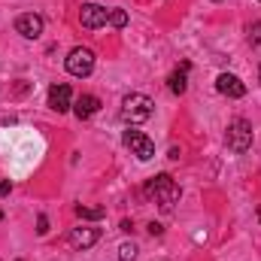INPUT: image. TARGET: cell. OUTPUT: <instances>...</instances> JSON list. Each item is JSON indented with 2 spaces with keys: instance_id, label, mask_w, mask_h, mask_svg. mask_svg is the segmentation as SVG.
<instances>
[{
  "instance_id": "9",
  "label": "cell",
  "mask_w": 261,
  "mask_h": 261,
  "mask_svg": "<svg viewBox=\"0 0 261 261\" xmlns=\"http://www.w3.org/2000/svg\"><path fill=\"white\" fill-rule=\"evenodd\" d=\"M49 107L55 113H67L70 110V85L67 82H58V85L49 88Z\"/></svg>"
},
{
  "instance_id": "3",
  "label": "cell",
  "mask_w": 261,
  "mask_h": 261,
  "mask_svg": "<svg viewBox=\"0 0 261 261\" xmlns=\"http://www.w3.org/2000/svg\"><path fill=\"white\" fill-rule=\"evenodd\" d=\"M225 143H228V149H231L234 155L249 152V149H252V125H249L246 119H234V122L228 125Z\"/></svg>"
},
{
  "instance_id": "11",
  "label": "cell",
  "mask_w": 261,
  "mask_h": 261,
  "mask_svg": "<svg viewBox=\"0 0 261 261\" xmlns=\"http://www.w3.org/2000/svg\"><path fill=\"white\" fill-rule=\"evenodd\" d=\"M100 110V100L94 97V94H82L76 103H73V113H76V119L79 122H85V119H91L94 113Z\"/></svg>"
},
{
  "instance_id": "15",
  "label": "cell",
  "mask_w": 261,
  "mask_h": 261,
  "mask_svg": "<svg viewBox=\"0 0 261 261\" xmlns=\"http://www.w3.org/2000/svg\"><path fill=\"white\" fill-rule=\"evenodd\" d=\"M137 258V246L134 243H122V249H119V261H134Z\"/></svg>"
},
{
  "instance_id": "22",
  "label": "cell",
  "mask_w": 261,
  "mask_h": 261,
  "mask_svg": "<svg viewBox=\"0 0 261 261\" xmlns=\"http://www.w3.org/2000/svg\"><path fill=\"white\" fill-rule=\"evenodd\" d=\"M18 261H21V258H18Z\"/></svg>"
},
{
  "instance_id": "5",
  "label": "cell",
  "mask_w": 261,
  "mask_h": 261,
  "mask_svg": "<svg viewBox=\"0 0 261 261\" xmlns=\"http://www.w3.org/2000/svg\"><path fill=\"white\" fill-rule=\"evenodd\" d=\"M125 146L130 149V155H137L140 161H149V158H155V143L143 134V130H134V128H128L125 130Z\"/></svg>"
},
{
  "instance_id": "20",
  "label": "cell",
  "mask_w": 261,
  "mask_h": 261,
  "mask_svg": "<svg viewBox=\"0 0 261 261\" xmlns=\"http://www.w3.org/2000/svg\"><path fill=\"white\" fill-rule=\"evenodd\" d=\"M258 79H261V67H258Z\"/></svg>"
},
{
  "instance_id": "1",
  "label": "cell",
  "mask_w": 261,
  "mask_h": 261,
  "mask_svg": "<svg viewBox=\"0 0 261 261\" xmlns=\"http://www.w3.org/2000/svg\"><path fill=\"white\" fill-rule=\"evenodd\" d=\"M146 195L155 197L161 210H173V203L179 200V186L173 182V176H170V173H158V176L146 186Z\"/></svg>"
},
{
  "instance_id": "13",
  "label": "cell",
  "mask_w": 261,
  "mask_h": 261,
  "mask_svg": "<svg viewBox=\"0 0 261 261\" xmlns=\"http://www.w3.org/2000/svg\"><path fill=\"white\" fill-rule=\"evenodd\" d=\"M76 216H79V219H91V222H97V219L107 216V210H103V206H82V203H79V206H76Z\"/></svg>"
},
{
  "instance_id": "12",
  "label": "cell",
  "mask_w": 261,
  "mask_h": 261,
  "mask_svg": "<svg viewBox=\"0 0 261 261\" xmlns=\"http://www.w3.org/2000/svg\"><path fill=\"white\" fill-rule=\"evenodd\" d=\"M186 88H189V64H179L170 73V91L173 94H186Z\"/></svg>"
},
{
  "instance_id": "2",
  "label": "cell",
  "mask_w": 261,
  "mask_h": 261,
  "mask_svg": "<svg viewBox=\"0 0 261 261\" xmlns=\"http://www.w3.org/2000/svg\"><path fill=\"white\" fill-rule=\"evenodd\" d=\"M152 113H155L152 97H146V94H140V91H134V94H128V97L122 100V119H125L128 125H140V122L152 119Z\"/></svg>"
},
{
  "instance_id": "8",
  "label": "cell",
  "mask_w": 261,
  "mask_h": 261,
  "mask_svg": "<svg viewBox=\"0 0 261 261\" xmlns=\"http://www.w3.org/2000/svg\"><path fill=\"white\" fill-rule=\"evenodd\" d=\"M216 88H219V94H225V97H243V94H246L243 79L234 76V73H222V76L216 79Z\"/></svg>"
},
{
  "instance_id": "21",
  "label": "cell",
  "mask_w": 261,
  "mask_h": 261,
  "mask_svg": "<svg viewBox=\"0 0 261 261\" xmlns=\"http://www.w3.org/2000/svg\"><path fill=\"white\" fill-rule=\"evenodd\" d=\"M0 219H3V213H0Z\"/></svg>"
},
{
  "instance_id": "4",
  "label": "cell",
  "mask_w": 261,
  "mask_h": 261,
  "mask_svg": "<svg viewBox=\"0 0 261 261\" xmlns=\"http://www.w3.org/2000/svg\"><path fill=\"white\" fill-rule=\"evenodd\" d=\"M64 64H67V73H70V76L85 79V76H91V70H94V52L85 49V46H76V49L67 55Z\"/></svg>"
},
{
  "instance_id": "16",
  "label": "cell",
  "mask_w": 261,
  "mask_h": 261,
  "mask_svg": "<svg viewBox=\"0 0 261 261\" xmlns=\"http://www.w3.org/2000/svg\"><path fill=\"white\" fill-rule=\"evenodd\" d=\"M249 43H252V46H258L261 43V21H255V24L249 28Z\"/></svg>"
},
{
  "instance_id": "6",
  "label": "cell",
  "mask_w": 261,
  "mask_h": 261,
  "mask_svg": "<svg viewBox=\"0 0 261 261\" xmlns=\"http://www.w3.org/2000/svg\"><path fill=\"white\" fill-rule=\"evenodd\" d=\"M79 21H82V28L97 31V28H103V24L110 21V9H103L100 3H82V9H79Z\"/></svg>"
},
{
  "instance_id": "17",
  "label": "cell",
  "mask_w": 261,
  "mask_h": 261,
  "mask_svg": "<svg viewBox=\"0 0 261 261\" xmlns=\"http://www.w3.org/2000/svg\"><path fill=\"white\" fill-rule=\"evenodd\" d=\"M37 234H49V219H46V216L37 219Z\"/></svg>"
},
{
  "instance_id": "10",
  "label": "cell",
  "mask_w": 261,
  "mask_h": 261,
  "mask_svg": "<svg viewBox=\"0 0 261 261\" xmlns=\"http://www.w3.org/2000/svg\"><path fill=\"white\" fill-rule=\"evenodd\" d=\"M100 240V231L97 228H73L70 231V243L76 246V249H88V246H94Z\"/></svg>"
},
{
  "instance_id": "19",
  "label": "cell",
  "mask_w": 261,
  "mask_h": 261,
  "mask_svg": "<svg viewBox=\"0 0 261 261\" xmlns=\"http://www.w3.org/2000/svg\"><path fill=\"white\" fill-rule=\"evenodd\" d=\"M258 219H261V206H258Z\"/></svg>"
},
{
  "instance_id": "18",
  "label": "cell",
  "mask_w": 261,
  "mask_h": 261,
  "mask_svg": "<svg viewBox=\"0 0 261 261\" xmlns=\"http://www.w3.org/2000/svg\"><path fill=\"white\" fill-rule=\"evenodd\" d=\"M12 192V182H0V197H6Z\"/></svg>"
},
{
  "instance_id": "14",
  "label": "cell",
  "mask_w": 261,
  "mask_h": 261,
  "mask_svg": "<svg viewBox=\"0 0 261 261\" xmlns=\"http://www.w3.org/2000/svg\"><path fill=\"white\" fill-rule=\"evenodd\" d=\"M110 24L113 28H125L128 24V12L125 9H110Z\"/></svg>"
},
{
  "instance_id": "7",
  "label": "cell",
  "mask_w": 261,
  "mask_h": 261,
  "mask_svg": "<svg viewBox=\"0 0 261 261\" xmlns=\"http://www.w3.org/2000/svg\"><path fill=\"white\" fill-rule=\"evenodd\" d=\"M15 34H21L24 40H37L43 34V18L34 15V12H24L15 18Z\"/></svg>"
}]
</instances>
